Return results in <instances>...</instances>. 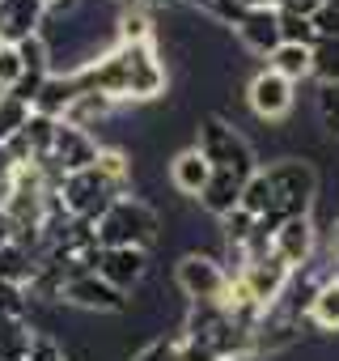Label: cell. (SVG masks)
Wrapping results in <instances>:
<instances>
[{
	"instance_id": "cell-1",
	"label": "cell",
	"mask_w": 339,
	"mask_h": 361,
	"mask_svg": "<svg viewBox=\"0 0 339 361\" xmlns=\"http://www.w3.org/2000/svg\"><path fill=\"white\" fill-rule=\"evenodd\" d=\"M81 90H98L110 102H153L165 94V64L157 56V47H127L115 43L106 51H98L81 73H72Z\"/></svg>"
},
{
	"instance_id": "cell-2",
	"label": "cell",
	"mask_w": 339,
	"mask_h": 361,
	"mask_svg": "<svg viewBox=\"0 0 339 361\" xmlns=\"http://www.w3.org/2000/svg\"><path fill=\"white\" fill-rule=\"evenodd\" d=\"M196 149L204 153V161H208L212 170H225V174L242 178V183L259 170L255 145H250V140L242 136V128L229 123L225 115H204V119L196 123Z\"/></svg>"
},
{
	"instance_id": "cell-3",
	"label": "cell",
	"mask_w": 339,
	"mask_h": 361,
	"mask_svg": "<svg viewBox=\"0 0 339 361\" xmlns=\"http://www.w3.org/2000/svg\"><path fill=\"white\" fill-rule=\"evenodd\" d=\"M263 178L271 188V221L309 217L318 204V170L305 157H280L263 166Z\"/></svg>"
},
{
	"instance_id": "cell-4",
	"label": "cell",
	"mask_w": 339,
	"mask_h": 361,
	"mask_svg": "<svg viewBox=\"0 0 339 361\" xmlns=\"http://www.w3.org/2000/svg\"><path fill=\"white\" fill-rule=\"evenodd\" d=\"M98 247H136V251H148L157 238H161V217L140 200V196H119L98 221Z\"/></svg>"
},
{
	"instance_id": "cell-5",
	"label": "cell",
	"mask_w": 339,
	"mask_h": 361,
	"mask_svg": "<svg viewBox=\"0 0 339 361\" xmlns=\"http://www.w3.org/2000/svg\"><path fill=\"white\" fill-rule=\"evenodd\" d=\"M132 188L115 183V178H106L98 166L89 170H77V174H64L60 188H56V204L72 217V221H98L119 196H127Z\"/></svg>"
},
{
	"instance_id": "cell-6",
	"label": "cell",
	"mask_w": 339,
	"mask_h": 361,
	"mask_svg": "<svg viewBox=\"0 0 339 361\" xmlns=\"http://www.w3.org/2000/svg\"><path fill=\"white\" fill-rule=\"evenodd\" d=\"M174 285L183 289V298H191V306L196 302H221L229 289V272L221 268V259H212L204 251H187L174 264Z\"/></svg>"
},
{
	"instance_id": "cell-7",
	"label": "cell",
	"mask_w": 339,
	"mask_h": 361,
	"mask_svg": "<svg viewBox=\"0 0 339 361\" xmlns=\"http://www.w3.org/2000/svg\"><path fill=\"white\" fill-rule=\"evenodd\" d=\"M98 140L94 132H81V128H68V123H56V140H51V153L39 161L51 178H64V174H77V170H89L98 161Z\"/></svg>"
},
{
	"instance_id": "cell-8",
	"label": "cell",
	"mask_w": 339,
	"mask_h": 361,
	"mask_svg": "<svg viewBox=\"0 0 339 361\" xmlns=\"http://www.w3.org/2000/svg\"><path fill=\"white\" fill-rule=\"evenodd\" d=\"M293 102H297L293 81H284V77L271 73V68H259V73L250 77V85H246V106H250V115L263 119V123H280V119L293 111Z\"/></svg>"
},
{
	"instance_id": "cell-9",
	"label": "cell",
	"mask_w": 339,
	"mask_h": 361,
	"mask_svg": "<svg viewBox=\"0 0 339 361\" xmlns=\"http://www.w3.org/2000/svg\"><path fill=\"white\" fill-rule=\"evenodd\" d=\"M234 276H238V281L246 285V293L267 310V306H276V302H280V293L288 289L293 268H288V264H280L276 255H259V259H246Z\"/></svg>"
},
{
	"instance_id": "cell-10",
	"label": "cell",
	"mask_w": 339,
	"mask_h": 361,
	"mask_svg": "<svg viewBox=\"0 0 339 361\" xmlns=\"http://www.w3.org/2000/svg\"><path fill=\"white\" fill-rule=\"evenodd\" d=\"M64 302H72V306H81V310H98V314H127V310H132V298L119 293L115 285H106L98 272H77V276H68Z\"/></svg>"
},
{
	"instance_id": "cell-11",
	"label": "cell",
	"mask_w": 339,
	"mask_h": 361,
	"mask_svg": "<svg viewBox=\"0 0 339 361\" xmlns=\"http://www.w3.org/2000/svg\"><path fill=\"white\" fill-rule=\"evenodd\" d=\"M314 251H318V226H314V217H288V221H280L271 230V255L280 264H288L293 272L305 268L314 259Z\"/></svg>"
},
{
	"instance_id": "cell-12",
	"label": "cell",
	"mask_w": 339,
	"mask_h": 361,
	"mask_svg": "<svg viewBox=\"0 0 339 361\" xmlns=\"http://www.w3.org/2000/svg\"><path fill=\"white\" fill-rule=\"evenodd\" d=\"M98 276L106 285H115L119 293H132L148 276V251H136V247H102Z\"/></svg>"
},
{
	"instance_id": "cell-13",
	"label": "cell",
	"mask_w": 339,
	"mask_h": 361,
	"mask_svg": "<svg viewBox=\"0 0 339 361\" xmlns=\"http://www.w3.org/2000/svg\"><path fill=\"white\" fill-rule=\"evenodd\" d=\"M47 26V5L43 0H0V43H26L34 35H43Z\"/></svg>"
},
{
	"instance_id": "cell-14",
	"label": "cell",
	"mask_w": 339,
	"mask_h": 361,
	"mask_svg": "<svg viewBox=\"0 0 339 361\" xmlns=\"http://www.w3.org/2000/svg\"><path fill=\"white\" fill-rule=\"evenodd\" d=\"M234 35H238V43H242L246 51H255V56L267 60V56L280 47V22H276V9H246V13L238 18Z\"/></svg>"
},
{
	"instance_id": "cell-15",
	"label": "cell",
	"mask_w": 339,
	"mask_h": 361,
	"mask_svg": "<svg viewBox=\"0 0 339 361\" xmlns=\"http://www.w3.org/2000/svg\"><path fill=\"white\" fill-rule=\"evenodd\" d=\"M208 178H212V166L204 161V153L196 145L191 149H179L174 157H170V183H174L179 196L200 200V192L208 188Z\"/></svg>"
},
{
	"instance_id": "cell-16",
	"label": "cell",
	"mask_w": 339,
	"mask_h": 361,
	"mask_svg": "<svg viewBox=\"0 0 339 361\" xmlns=\"http://www.w3.org/2000/svg\"><path fill=\"white\" fill-rule=\"evenodd\" d=\"M238 204H242V178H234V174H225V170H212L208 188L200 192V209L221 221V217H229Z\"/></svg>"
},
{
	"instance_id": "cell-17",
	"label": "cell",
	"mask_w": 339,
	"mask_h": 361,
	"mask_svg": "<svg viewBox=\"0 0 339 361\" xmlns=\"http://www.w3.org/2000/svg\"><path fill=\"white\" fill-rule=\"evenodd\" d=\"M115 111V102L106 98V94H98V90H81L72 102H68V111L60 115V123H68V128H81V132H89V128H98L106 115Z\"/></svg>"
},
{
	"instance_id": "cell-18",
	"label": "cell",
	"mask_w": 339,
	"mask_h": 361,
	"mask_svg": "<svg viewBox=\"0 0 339 361\" xmlns=\"http://www.w3.org/2000/svg\"><path fill=\"white\" fill-rule=\"evenodd\" d=\"M39 327L26 314H0V361H26Z\"/></svg>"
},
{
	"instance_id": "cell-19",
	"label": "cell",
	"mask_w": 339,
	"mask_h": 361,
	"mask_svg": "<svg viewBox=\"0 0 339 361\" xmlns=\"http://www.w3.org/2000/svg\"><path fill=\"white\" fill-rule=\"evenodd\" d=\"M77 94H81L77 77H60V73H51V77L43 81V90H39V98H34L30 111H34V115H47V119H60Z\"/></svg>"
},
{
	"instance_id": "cell-20",
	"label": "cell",
	"mask_w": 339,
	"mask_h": 361,
	"mask_svg": "<svg viewBox=\"0 0 339 361\" xmlns=\"http://www.w3.org/2000/svg\"><path fill=\"white\" fill-rule=\"evenodd\" d=\"M305 319H309L318 331H331V336L339 331V281H335V276L314 289V298H309V306H305Z\"/></svg>"
},
{
	"instance_id": "cell-21",
	"label": "cell",
	"mask_w": 339,
	"mask_h": 361,
	"mask_svg": "<svg viewBox=\"0 0 339 361\" xmlns=\"http://www.w3.org/2000/svg\"><path fill=\"white\" fill-rule=\"evenodd\" d=\"M34 272H39V255L34 251H26L22 243H5V247H0V281L26 289L34 281Z\"/></svg>"
},
{
	"instance_id": "cell-22",
	"label": "cell",
	"mask_w": 339,
	"mask_h": 361,
	"mask_svg": "<svg viewBox=\"0 0 339 361\" xmlns=\"http://www.w3.org/2000/svg\"><path fill=\"white\" fill-rule=\"evenodd\" d=\"M115 26H119V43H127V47H157L153 13H144L140 5L119 9V13H115Z\"/></svg>"
},
{
	"instance_id": "cell-23",
	"label": "cell",
	"mask_w": 339,
	"mask_h": 361,
	"mask_svg": "<svg viewBox=\"0 0 339 361\" xmlns=\"http://www.w3.org/2000/svg\"><path fill=\"white\" fill-rule=\"evenodd\" d=\"M267 68L280 73L284 81H305L309 77V47H297V43H280L271 56H267Z\"/></svg>"
},
{
	"instance_id": "cell-24",
	"label": "cell",
	"mask_w": 339,
	"mask_h": 361,
	"mask_svg": "<svg viewBox=\"0 0 339 361\" xmlns=\"http://www.w3.org/2000/svg\"><path fill=\"white\" fill-rule=\"evenodd\" d=\"M309 77L318 85H335L339 81V39H314V47H309Z\"/></svg>"
},
{
	"instance_id": "cell-25",
	"label": "cell",
	"mask_w": 339,
	"mask_h": 361,
	"mask_svg": "<svg viewBox=\"0 0 339 361\" xmlns=\"http://www.w3.org/2000/svg\"><path fill=\"white\" fill-rule=\"evenodd\" d=\"M255 226H259V217H250L246 209H234L229 217H221V238H225V247L238 255L246 243H250V234H255Z\"/></svg>"
},
{
	"instance_id": "cell-26",
	"label": "cell",
	"mask_w": 339,
	"mask_h": 361,
	"mask_svg": "<svg viewBox=\"0 0 339 361\" xmlns=\"http://www.w3.org/2000/svg\"><path fill=\"white\" fill-rule=\"evenodd\" d=\"M276 22H280V43H297V47H314V18H301V13H284L276 9Z\"/></svg>"
},
{
	"instance_id": "cell-27",
	"label": "cell",
	"mask_w": 339,
	"mask_h": 361,
	"mask_svg": "<svg viewBox=\"0 0 339 361\" xmlns=\"http://www.w3.org/2000/svg\"><path fill=\"white\" fill-rule=\"evenodd\" d=\"M26 119H30V106L26 102H18L13 94H0V145L13 140L26 128Z\"/></svg>"
},
{
	"instance_id": "cell-28",
	"label": "cell",
	"mask_w": 339,
	"mask_h": 361,
	"mask_svg": "<svg viewBox=\"0 0 339 361\" xmlns=\"http://www.w3.org/2000/svg\"><path fill=\"white\" fill-rule=\"evenodd\" d=\"M318 119L331 136H339V81L335 85H318Z\"/></svg>"
},
{
	"instance_id": "cell-29",
	"label": "cell",
	"mask_w": 339,
	"mask_h": 361,
	"mask_svg": "<svg viewBox=\"0 0 339 361\" xmlns=\"http://www.w3.org/2000/svg\"><path fill=\"white\" fill-rule=\"evenodd\" d=\"M22 73H26V64H22V56H18V47L0 43V94H9Z\"/></svg>"
},
{
	"instance_id": "cell-30",
	"label": "cell",
	"mask_w": 339,
	"mask_h": 361,
	"mask_svg": "<svg viewBox=\"0 0 339 361\" xmlns=\"http://www.w3.org/2000/svg\"><path fill=\"white\" fill-rule=\"evenodd\" d=\"M132 361H179V336H157V340H148Z\"/></svg>"
},
{
	"instance_id": "cell-31",
	"label": "cell",
	"mask_w": 339,
	"mask_h": 361,
	"mask_svg": "<svg viewBox=\"0 0 339 361\" xmlns=\"http://www.w3.org/2000/svg\"><path fill=\"white\" fill-rule=\"evenodd\" d=\"M0 314H26V319H30V298H26V289L0 281Z\"/></svg>"
},
{
	"instance_id": "cell-32",
	"label": "cell",
	"mask_w": 339,
	"mask_h": 361,
	"mask_svg": "<svg viewBox=\"0 0 339 361\" xmlns=\"http://www.w3.org/2000/svg\"><path fill=\"white\" fill-rule=\"evenodd\" d=\"M26 361H68V353H64L47 331H39L34 344H30V353H26Z\"/></svg>"
},
{
	"instance_id": "cell-33",
	"label": "cell",
	"mask_w": 339,
	"mask_h": 361,
	"mask_svg": "<svg viewBox=\"0 0 339 361\" xmlns=\"http://www.w3.org/2000/svg\"><path fill=\"white\" fill-rule=\"evenodd\" d=\"M314 35H318V39H339V9L322 5V9L314 13Z\"/></svg>"
},
{
	"instance_id": "cell-34",
	"label": "cell",
	"mask_w": 339,
	"mask_h": 361,
	"mask_svg": "<svg viewBox=\"0 0 339 361\" xmlns=\"http://www.w3.org/2000/svg\"><path fill=\"white\" fill-rule=\"evenodd\" d=\"M326 0H271V9H284V13H301V18H314Z\"/></svg>"
},
{
	"instance_id": "cell-35",
	"label": "cell",
	"mask_w": 339,
	"mask_h": 361,
	"mask_svg": "<svg viewBox=\"0 0 339 361\" xmlns=\"http://www.w3.org/2000/svg\"><path fill=\"white\" fill-rule=\"evenodd\" d=\"M5 243H13V221H9L5 209H0V247H5Z\"/></svg>"
},
{
	"instance_id": "cell-36",
	"label": "cell",
	"mask_w": 339,
	"mask_h": 361,
	"mask_svg": "<svg viewBox=\"0 0 339 361\" xmlns=\"http://www.w3.org/2000/svg\"><path fill=\"white\" fill-rule=\"evenodd\" d=\"M136 5H140L144 13H153V9H170V5H179V0H136Z\"/></svg>"
},
{
	"instance_id": "cell-37",
	"label": "cell",
	"mask_w": 339,
	"mask_h": 361,
	"mask_svg": "<svg viewBox=\"0 0 339 361\" xmlns=\"http://www.w3.org/2000/svg\"><path fill=\"white\" fill-rule=\"evenodd\" d=\"M242 9H271V0H238Z\"/></svg>"
},
{
	"instance_id": "cell-38",
	"label": "cell",
	"mask_w": 339,
	"mask_h": 361,
	"mask_svg": "<svg viewBox=\"0 0 339 361\" xmlns=\"http://www.w3.org/2000/svg\"><path fill=\"white\" fill-rule=\"evenodd\" d=\"M187 5H196L200 13H208V9H212V0H187Z\"/></svg>"
},
{
	"instance_id": "cell-39",
	"label": "cell",
	"mask_w": 339,
	"mask_h": 361,
	"mask_svg": "<svg viewBox=\"0 0 339 361\" xmlns=\"http://www.w3.org/2000/svg\"><path fill=\"white\" fill-rule=\"evenodd\" d=\"M115 5H119V9H132V5H136V0H115Z\"/></svg>"
},
{
	"instance_id": "cell-40",
	"label": "cell",
	"mask_w": 339,
	"mask_h": 361,
	"mask_svg": "<svg viewBox=\"0 0 339 361\" xmlns=\"http://www.w3.org/2000/svg\"><path fill=\"white\" fill-rule=\"evenodd\" d=\"M326 5H331V9H339V0H326Z\"/></svg>"
}]
</instances>
